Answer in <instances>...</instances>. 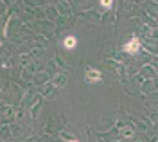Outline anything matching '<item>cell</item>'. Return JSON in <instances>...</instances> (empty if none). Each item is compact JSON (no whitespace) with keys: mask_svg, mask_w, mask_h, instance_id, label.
<instances>
[{"mask_svg":"<svg viewBox=\"0 0 158 142\" xmlns=\"http://www.w3.org/2000/svg\"><path fill=\"white\" fill-rule=\"evenodd\" d=\"M138 49H140V41H138L137 38H133L131 41H128V43L124 45V50H126V52H131V54L138 52Z\"/></svg>","mask_w":158,"mask_h":142,"instance_id":"1","label":"cell"},{"mask_svg":"<svg viewBox=\"0 0 158 142\" xmlns=\"http://www.w3.org/2000/svg\"><path fill=\"white\" fill-rule=\"evenodd\" d=\"M72 142H77V140H72Z\"/></svg>","mask_w":158,"mask_h":142,"instance_id":"5","label":"cell"},{"mask_svg":"<svg viewBox=\"0 0 158 142\" xmlns=\"http://www.w3.org/2000/svg\"><path fill=\"white\" fill-rule=\"evenodd\" d=\"M101 79V74H99V70H94V68H90L88 72H86V81L88 83H95Z\"/></svg>","mask_w":158,"mask_h":142,"instance_id":"2","label":"cell"},{"mask_svg":"<svg viewBox=\"0 0 158 142\" xmlns=\"http://www.w3.org/2000/svg\"><path fill=\"white\" fill-rule=\"evenodd\" d=\"M101 4H102L104 7H110V5H112V2H110V0H104V2H101Z\"/></svg>","mask_w":158,"mask_h":142,"instance_id":"4","label":"cell"},{"mask_svg":"<svg viewBox=\"0 0 158 142\" xmlns=\"http://www.w3.org/2000/svg\"><path fill=\"white\" fill-rule=\"evenodd\" d=\"M63 45H65L67 49H74V47L77 45V41H76V38H72V36H68L67 40L63 41Z\"/></svg>","mask_w":158,"mask_h":142,"instance_id":"3","label":"cell"}]
</instances>
